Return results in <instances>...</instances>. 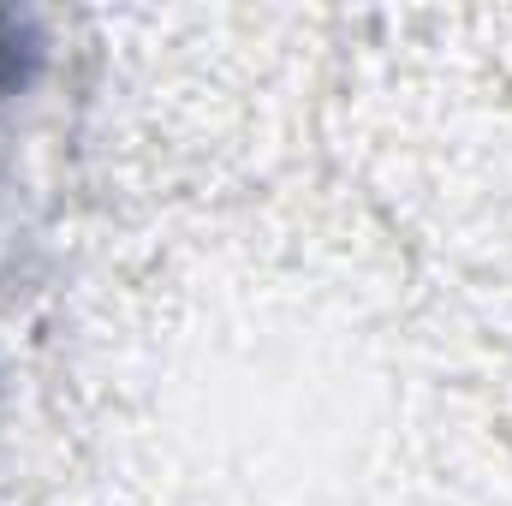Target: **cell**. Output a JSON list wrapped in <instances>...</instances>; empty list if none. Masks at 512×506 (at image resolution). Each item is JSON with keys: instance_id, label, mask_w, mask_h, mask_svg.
<instances>
[{"instance_id": "6da1fadb", "label": "cell", "mask_w": 512, "mask_h": 506, "mask_svg": "<svg viewBox=\"0 0 512 506\" xmlns=\"http://www.w3.org/2000/svg\"><path fill=\"white\" fill-rule=\"evenodd\" d=\"M36 66H42V30H36V18L0 6V102L12 90H24L36 78Z\"/></svg>"}]
</instances>
